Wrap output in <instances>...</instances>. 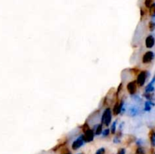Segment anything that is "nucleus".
Returning <instances> with one entry per match:
<instances>
[{"label":"nucleus","instance_id":"2eb2a0df","mask_svg":"<svg viewBox=\"0 0 155 154\" xmlns=\"http://www.w3.org/2000/svg\"><path fill=\"white\" fill-rule=\"evenodd\" d=\"M116 124H117V119H116L114 122H113L112 124H111V127H110V133L111 134H116Z\"/></svg>","mask_w":155,"mask_h":154},{"label":"nucleus","instance_id":"2f4dec72","mask_svg":"<svg viewBox=\"0 0 155 154\" xmlns=\"http://www.w3.org/2000/svg\"><path fill=\"white\" fill-rule=\"evenodd\" d=\"M154 154H155V153H154Z\"/></svg>","mask_w":155,"mask_h":154},{"label":"nucleus","instance_id":"ddd939ff","mask_svg":"<svg viewBox=\"0 0 155 154\" xmlns=\"http://www.w3.org/2000/svg\"><path fill=\"white\" fill-rule=\"evenodd\" d=\"M155 91V86L151 84H147L145 88V93H153Z\"/></svg>","mask_w":155,"mask_h":154},{"label":"nucleus","instance_id":"c85d7f7f","mask_svg":"<svg viewBox=\"0 0 155 154\" xmlns=\"http://www.w3.org/2000/svg\"><path fill=\"white\" fill-rule=\"evenodd\" d=\"M122 86H123V83H120V84L119 85V87H118V88H117V92H116L117 94H119L120 91H121V89H122Z\"/></svg>","mask_w":155,"mask_h":154},{"label":"nucleus","instance_id":"cd10ccee","mask_svg":"<svg viewBox=\"0 0 155 154\" xmlns=\"http://www.w3.org/2000/svg\"><path fill=\"white\" fill-rule=\"evenodd\" d=\"M149 84H151V85H155V74H154V76H153V78L151 79V82H149Z\"/></svg>","mask_w":155,"mask_h":154},{"label":"nucleus","instance_id":"f8f14e48","mask_svg":"<svg viewBox=\"0 0 155 154\" xmlns=\"http://www.w3.org/2000/svg\"><path fill=\"white\" fill-rule=\"evenodd\" d=\"M143 97L146 99V100H151V101H155V96L153 93H144Z\"/></svg>","mask_w":155,"mask_h":154},{"label":"nucleus","instance_id":"5701e85b","mask_svg":"<svg viewBox=\"0 0 155 154\" xmlns=\"http://www.w3.org/2000/svg\"><path fill=\"white\" fill-rule=\"evenodd\" d=\"M105 153V149L104 148V147H101V148H99L97 151H96V153L95 154H104Z\"/></svg>","mask_w":155,"mask_h":154},{"label":"nucleus","instance_id":"39448f33","mask_svg":"<svg viewBox=\"0 0 155 154\" xmlns=\"http://www.w3.org/2000/svg\"><path fill=\"white\" fill-rule=\"evenodd\" d=\"M137 82H136V80H134V81H131L129 82L127 85H126V89L128 91L129 94L130 95H133V94H135V93L137 92Z\"/></svg>","mask_w":155,"mask_h":154},{"label":"nucleus","instance_id":"7c9ffc66","mask_svg":"<svg viewBox=\"0 0 155 154\" xmlns=\"http://www.w3.org/2000/svg\"><path fill=\"white\" fill-rule=\"evenodd\" d=\"M77 154H83V153H77Z\"/></svg>","mask_w":155,"mask_h":154},{"label":"nucleus","instance_id":"9d476101","mask_svg":"<svg viewBox=\"0 0 155 154\" xmlns=\"http://www.w3.org/2000/svg\"><path fill=\"white\" fill-rule=\"evenodd\" d=\"M94 130V132H95V134L96 136H99L101 135V133H102V131H103V125L101 123L100 124H97L94 126V128L92 129Z\"/></svg>","mask_w":155,"mask_h":154},{"label":"nucleus","instance_id":"4468645a","mask_svg":"<svg viewBox=\"0 0 155 154\" xmlns=\"http://www.w3.org/2000/svg\"><path fill=\"white\" fill-rule=\"evenodd\" d=\"M149 14L152 18H155V3L153 2V4L151 5L149 8Z\"/></svg>","mask_w":155,"mask_h":154},{"label":"nucleus","instance_id":"1a4fd4ad","mask_svg":"<svg viewBox=\"0 0 155 154\" xmlns=\"http://www.w3.org/2000/svg\"><path fill=\"white\" fill-rule=\"evenodd\" d=\"M155 106V103L154 101H151V100H146L144 103V111L145 112H151L153 107Z\"/></svg>","mask_w":155,"mask_h":154},{"label":"nucleus","instance_id":"6ab92c4d","mask_svg":"<svg viewBox=\"0 0 155 154\" xmlns=\"http://www.w3.org/2000/svg\"><path fill=\"white\" fill-rule=\"evenodd\" d=\"M110 133V129H104V130L102 131L101 135H102L103 138H106V137L109 136Z\"/></svg>","mask_w":155,"mask_h":154},{"label":"nucleus","instance_id":"f3484780","mask_svg":"<svg viewBox=\"0 0 155 154\" xmlns=\"http://www.w3.org/2000/svg\"><path fill=\"white\" fill-rule=\"evenodd\" d=\"M150 140H151V145H152L153 146H155V132L154 131H152V132H151V136H150Z\"/></svg>","mask_w":155,"mask_h":154},{"label":"nucleus","instance_id":"20e7f679","mask_svg":"<svg viewBox=\"0 0 155 154\" xmlns=\"http://www.w3.org/2000/svg\"><path fill=\"white\" fill-rule=\"evenodd\" d=\"M155 57V54L154 52L152 51H148L147 52H145L143 57H142V63L144 64H147L150 63L154 61Z\"/></svg>","mask_w":155,"mask_h":154},{"label":"nucleus","instance_id":"9b49d317","mask_svg":"<svg viewBox=\"0 0 155 154\" xmlns=\"http://www.w3.org/2000/svg\"><path fill=\"white\" fill-rule=\"evenodd\" d=\"M126 111V104H125V100L123 99L120 100L119 102V114L123 115Z\"/></svg>","mask_w":155,"mask_h":154},{"label":"nucleus","instance_id":"b1692460","mask_svg":"<svg viewBox=\"0 0 155 154\" xmlns=\"http://www.w3.org/2000/svg\"><path fill=\"white\" fill-rule=\"evenodd\" d=\"M135 144H136V145H137L138 146H141V145L144 144V141H143V140H142V139L139 138L136 140Z\"/></svg>","mask_w":155,"mask_h":154},{"label":"nucleus","instance_id":"423d86ee","mask_svg":"<svg viewBox=\"0 0 155 154\" xmlns=\"http://www.w3.org/2000/svg\"><path fill=\"white\" fill-rule=\"evenodd\" d=\"M83 136H84V140H85V143H89V142H92L94 140L95 134V132H94L93 129H89L86 131H84Z\"/></svg>","mask_w":155,"mask_h":154},{"label":"nucleus","instance_id":"a211bd4d","mask_svg":"<svg viewBox=\"0 0 155 154\" xmlns=\"http://www.w3.org/2000/svg\"><path fill=\"white\" fill-rule=\"evenodd\" d=\"M135 154H145V150L142 146H138L135 150Z\"/></svg>","mask_w":155,"mask_h":154},{"label":"nucleus","instance_id":"c756f323","mask_svg":"<svg viewBox=\"0 0 155 154\" xmlns=\"http://www.w3.org/2000/svg\"><path fill=\"white\" fill-rule=\"evenodd\" d=\"M64 154H71L70 153H64Z\"/></svg>","mask_w":155,"mask_h":154},{"label":"nucleus","instance_id":"4be33fe9","mask_svg":"<svg viewBox=\"0 0 155 154\" xmlns=\"http://www.w3.org/2000/svg\"><path fill=\"white\" fill-rule=\"evenodd\" d=\"M113 142L114 143V144H120V142H121V140H120V137H119V136H115L114 139H113Z\"/></svg>","mask_w":155,"mask_h":154},{"label":"nucleus","instance_id":"f257e3e1","mask_svg":"<svg viewBox=\"0 0 155 154\" xmlns=\"http://www.w3.org/2000/svg\"><path fill=\"white\" fill-rule=\"evenodd\" d=\"M111 122H112V111L110 108L107 107L103 111V113L101 115V123L108 127Z\"/></svg>","mask_w":155,"mask_h":154},{"label":"nucleus","instance_id":"a878e982","mask_svg":"<svg viewBox=\"0 0 155 154\" xmlns=\"http://www.w3.org/2000/svg\"><path fill=\"white\" fill-rule=\"evenodd\" d=\"M124 126H125V123H124V122H121V123H120V125H119V131H123Z\"/></svg>","mask_w":155,"mask_h":154},{"label":"nucleus","instance_id":"dca6fc26","mask_svg":"<svg viewBox=\"0 0 155 154\" xmlns=\"http://www.w3.org/2000/svg\"><path fill=\"white\" fill-rule=\"evenodd\" d=\"M113 113L115 116L119 115V102H116L114 106L113 109Z\"/></svg>","mask_w":155,"mask_h":154},{"label":"nucleus","instance_id":"f03ea898","mask_svg":"<svg viewBox=\"0 0 155 154\" xmlns=\"http://www.w3.org/2000/svg\"><path fill=\"white\" fill-rule=\"evenodd\" d=\"M150 76V73L147 70H141L140 71V73L137 76V79H136V82L137 85L139 87H142L144 86L147 79Z\"/></svg>","mask_w":155,"mask_h":154},{"label":"nucleus","instance_id":"6e6552de","mask_svg":"<svg viewBox=\"0 0 155 154\" xmlns=\"http://www.w3.org/2000/svg\"><path fill=\"white\" fill-rule=\"evenodd\" d=\"M128 113H129V115L132 116V117L137 116L140 113L139 107H138L137 106H135V105L130 106L128 109Z\"/></svg>","mask_w":155,"mask_h":154},{"label":"nucleus","instance_id":"0eeeda50","mask_svg":"<svg viewBox=\"0 0 155 154\" xmlns=\"http://www.w3.org/2000/svg\"><path fill=\"white\" fill-rule=\"evenodd\" d=\"M155 45V37L153 34L148 35L145 38V46L147 48H152Z\"/></svg>","mask_w":155,"mask_h":154},{"label":"nucleus","instance_id":"393cba45","mask_svg":"<svg viewBox=\"0 0 155 154\" xmlns=\"http://www.w3.org/2000/svg\"><path fill=\"white\" fill-rule=\"evenodd\" d=\"M152 4H153L152 0H145V6L148 8L151 7V5Z\"/></svg>","mask_w":155,"mask_h":154},{"label":"nucleus","instance_id":"bb28decb","mask_svg":"<svg viewBox=\"0 0 155 154\" xmlns=\"http://www.w3.org/2000/svg\"><path fill=\"white\" fill-rule=\"evenodd\" d=\"M116 154H126V150L124 148H120V149H119Z\"/></svg>","mask_w":155,"mask_h":154},{"label":"nucleus","instance_id":"412c9836","mask_svg":"<svg viewBox=\"0 0 155 154\" xmlns=\"http://www.w3.org/2000/svg\"><path fill=\"white\" fill-rule=\"evenodd\" d=\"M148 28L150 31L153 32L155 30V22L154 21H150L148 23Z\"/></svg>","mask_w":155,"mask_h":154},{"label":"nucleus","instance_id":"7ed1b4c3","mask_svg":"<svg viewBox=\"0 0 155 154\" xmlns=\"http://www.w3.org/2000/svg\"><path fill=\"white\" fill-rule=\"evenodd\" d=\"M85 144V140H84V136L83 134H80L77 138L73 140V142L72 143V149L73 150H77L78 149H79L80 147L83 146Z\"/></svg>","mask_w":155,"mask_h":154},{"label":"nucleus","instance_id":"aec40b11","mask_svg":"<svg viewBox=\"0 0 155 154\" xmlns=\"http://www.w3.org/2000/svg\"><path fill=\"white\" fill-rule=\"evenodd\" d=\"M131 98H132L133 100H135V102L137 103H141V98L140 97L139 95H137V94H133V95H131Z\"/></svg>","mask_w":155,"mask_h":154}]
</instances>
